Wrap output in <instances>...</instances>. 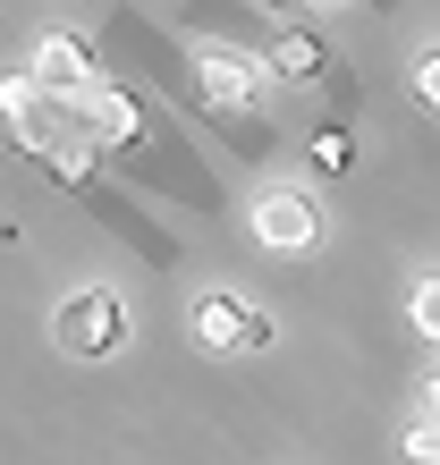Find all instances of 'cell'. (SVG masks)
Wrapping results in <instances>:
<instances>
[{
    "label": "cell",
    "instance_id": "obj_11",
    "mask_svg": "<svg viewBox=\"0 0 440 465\" xmlns=\"http://www.w3.org/2000/svg\"><path fill=\"white\" fill-rule=\"evenodd\" d=\"M424 415H440V364L424 372Z\"/></svg>",
    "mask_w": 440,
    "mask_h": 465
},
{
    "label": "cell",
    "instance_id": "obj_2",
    "mask_svg": "<svg viewBox=\"0 0 440 465\" xmlns=\"http://www.w3.org/2000/svg\"><path fill=\"white\" fill-rule=\"evenodd\" d=\"M186 331H195L204 355H263L271 347V313L245 305L237 288H204L195 305H186Z\"/></svg>",
    "mask_w": 440,
    "mask_h": 465
},
{
    "label": "cell",
    "instance_id": "obj_7",
    "mask_svg": "<svg viewBox=\"0 0 440 465\" xmlns=\"http://www.w3.org/2000/svg\"><path fill=\"white\" fill-rule=\"evenodd\" d=\"M406 322H415L424 339H440V271H424V280L406 288Z\"/></svg>",
    "mask_w": 440,
    "mask_h": 465
},
{
    "label": "cell",
    "instance_id": "obj_1",
    "mask_svg": "<svg viewBox=\"0 0 440 465\" xmlns=\"http://www.w3.org/2000/svg\"><path fill=\"white\" fill-rule=\"evenodd\" d=\"M51 339H60L68 355H85V364L119 355V347H127V296H119V288H76V296H60Z\"/></svg>",
    "mask_w": 440,
    "mask_h": 465
},
{
    "label": "cell",
    "instance_id": "obj_5",
    "mask_svg": "<svg viewBox=\"0 0 440 465\" xmlns=\"http://www.w3.org/2000/svg\"><path fill=\"white\" fill-rule=\"evenodd\" d=\"M195 68H204V94H212V102H237V111H245L255 85H263V68H255V60H229V51H195Z\"/></svg>",
    "mask_w": 440,
    "mask_h": 465
},
{
    "label": "cell",
    "instance_id": "obj_4",
    "mask_svg": "<svg viewBox=\"0 0 440 465\" xmlns=\"http://www.w3.org/2000/svg\"><path fill=\"white\" fill-rule=\"evenodd\" d=\"M35 85L43 94H94V60L76 35H43L35 43Z\"/></svg>",
    "mask_w": 440,
    "mask_h": 465
},
{
    "label": "cell",
    "instance_id": "obj_6",
    "mask_svg": "<svg viewBox=\"0 0 440 465\" xmlns=\"http://www.w3.org/2000/svg\"><path fill=\"white\" fill-rule=\"evenodd\" d=\"M398 457H406V465H440V415H406Z\"/></svg>",
    "mask_w": 440,
    "mask_h": 465
},
{
    "label": "cell",
    "instance_id": "obj_3",
    "mask_svg": "<svg viewBox=\"0 0 440 465\" xmlns=\"http://www.w3.org/2000/svg\"><path fill=\"white\" fill-rule=\"evenodd\" d=\"M245 221H255V245H263V254H314V245H322V212H314L305 186H263Z\"/></svg>",
    "mask_w": 440,
    "mask_h": 465
},
{
    "label": "cell",
    "instance_id": "obj_8",
    "mask_svg": "<svg viewBox=\"0 0 440 465\" xmlns=\"http://www.w3.org/2000/svg\"><path fill=\"white\" fill-rule=\"evenodd\" d=\"M406 85H415V102H424V111H440V43H432V51H415Z\"/></svg>",
    "mask_w": 440,
    "mask_h": 465
},
{
    "label": "cell",
    "instance_id": "obj_10",
    "mask_svg": "<svg viewBox=\"0 0 440 465\" xmlns=\"http://www.w3.org/2000/svg\"><path fill=\"white\" fill-rule=\"evenodd\" d=\"M35 76H0V111H9V119H25V111H35Z\"/></svg>",
    "mask_w": 440,
    "mask_h": 465
},
{
    "label": "cell",
    "instance_id": "obj_9",
    "mask_svg": "<svg viewBox=\"0 0 440 465\" xmlns=\"http://www.w3.org/2000/svg\"><path fill=\"white\" fill-rule=\"evenodd\" d=\"M322 68V43L314 35H280V76H314Z\"/></svg>",
    "mask_w": 440,
    "mask_h": 465
}]
</instances>
